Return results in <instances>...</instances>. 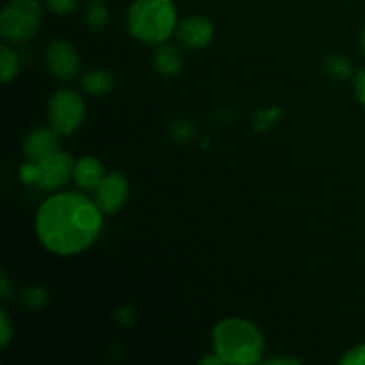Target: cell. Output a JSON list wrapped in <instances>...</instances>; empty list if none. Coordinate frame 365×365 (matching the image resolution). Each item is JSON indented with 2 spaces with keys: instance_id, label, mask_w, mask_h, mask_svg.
I'll use <instances>...</instances> for the list:
<instances>
[{
  "instance_id": "6da1fadb",
  "label": "cell",
  "mask_w": 365,
  "mask_h": 365,
  "mask_svg": "<svg viewBox=\"0 0 365 365\" xmlns=\"http://www.w3.org/2000/svg\"><path fill=\"white\" fill-rule=\"evenodd\" d=\"M102 210L84 195L61 192L41 203L36 214L39 241L56 255L86 252L102 230Z\"/></svg>"
},
{
  "instance_id": "7a4b0ae2",
  "label": "cell",
  "mask_w": 365,
  "mask_h": 365,
  "mask_svg": "<svg viewBox=\"0 0 365 365\" xmlns=\"http://www.w3.org/2000/svg\"><path fill=\"white\" fill-rule=\"evenodd\" d=\"M214 353L225 364L252 365L260 362L264 353L262 331L248 319L228 317L220 321L212 331Z\"/></svg>"
},
{
  "instance_id": "3957f363",
  "label": "cell",
  "mask_w": 365,
  "mask_h": 365,
  "mask_svg": "<svg viewBox=\"0 0 365 365\" xmlns=\"http://www.w3.org/2000/svg\"><path fill=\"white\" fill-rule=\"evenodd\" d=\"M175 25L177 9L171 0H135L128 11V31L146 45H163Z\"/></svg>"
},
{
  "instance_id": "277c9868",
  "label": "cell",
  "mask_w": 365,
  "mask_h": 365,
  "mask_svg": "<svg viewBox=\"0 0 365 365\" xmlns=\"http://www.w3.org/2000/svg\"><path fill=\"white\" fill-rule=\"evenodd\" d=\"M41 25V6L38 0H11L0 14V34L4 41L20 45L29 41Z\"/></svg>"
},
{
  "instance_id": "5b68a950",
  "label": "cell",
  "mask_w": 365,
  "mask_h": 365,
  "mask_svg": "<svg viewBox=\"0 0 365 365\" xmlns=\"http://www.w3.org/2000/svg\"><path fill=\"white\" fill-rule=\"evenodd\" d=\"M75 170L70 153L53 152L38 163H27L20 168V177L25 184L39 189H57L66 184Z\"/></svg>"
},
{
  "instance_id": "8992f818",
  "label": "cell",
  "mask_w": 365,
  "mask_h": 365,
  "mask_svg": "<svg viewBox=\"0 0 365 365\" xmlns=\"http://www.w3.org/2000/svg\"><path fill=\"white\" fill-rule=\"evenodd\" d=\"M86 106L81 95L70 89H63L57 91L56 95L50 98L48 103V120L50 127L61 135L73 134L78 127H81L82 120H84Z\"/></svg>"
},
{
  "instance_id": "52a82bcc",
  "label": "cell",
  "mask_w": 365,
  "mask_h": 365,
  "mask_svg": "<svg viewBox=\"0 0 365 365\" xmlns=\"http://www.w3.org/2000/svg\"><path fill=\"white\" fill-rule=\"evenodd\" d=\"M46 66L61 81H71L78 73L81 59L73 46L64 39H53L46 46Z\"/></svg>"
},
{
  "instance_id": "ba28073f",
  "label": "cell",
  "mask_w": 365,
  "mask_h": 365,
  "mask_svg": "<svg viewBox=\"0 0 365 365\" xmlns=\"http://www.w3.org/2000/svg\"><path fill=\"white\" fill-rule=\"evenodd\" d=\"M128 196L127 178L121 173H109L96 187V205L103 214H114L125 205Z\"/></svg>"
},
{
  "instance_id": "9c48e42d",
  "label": "cell",
  "mask_w": 365,
  "mask_h": 365,
  "mask_svg": "<svg viewBox=\"0 0 365 365\" xmlns=\"http://www.w3.org/2000/svg\"><path fill=\"white\" fill-rule=\"evenodd\" d=\"M59 139L53 128H34L24 141V153L29 163H38L50 153L57 152Z\"/></svg>"
},
{
  "instance_id": "30bf717a",
  "label": "cell",
  "mask_w": 365,
  "mask_h": 365,
  "mask_svg": "<svg viewBox=\"0 0 365 365\" xmlns=\"http://www.w3.org/2000/svg\"><path fill=\"white\" fill-rule=\"evenodd\" d=\"M214 34V25L205 16L185 18L178 27V39L189 48H203L210 43Z\"/></svg>"
},
{
  "instance_id": "8fae6325",
  "label": "cell",
  "mask_w": 365,
  "mask_h": 365,
  "mask_svg": "<svg viewBox=\"0 0 365 365\" xmlns=\"http://www.w3.org/2000/svg\"><path fill=\"white\" fill-rule=\"evenodd\" d=\"M106 171L102 163L95 157H82L78 163H75L73 178L78 187L82 189H96L102 184Z\"/></svg>"
},
{
  "instance_id": "7c38bea8",
  "label": "cell",
  "mask_w": 365,
  "mask_h": 365,
  "mask_svg": "<svg viewBox=\"0 0 365 365\" xmlns=\"http://www.w3.org/2000/svg\"><path fill=\"white\" fill-rule=\"evenodd\" d=\"M153 68L159 73L173 77L180 71L182 68V56L175 46L171 45H160L153 53Z\"/></svg>"
},
{
  "instance_id": "4fadbf2b",
  "label": "cell",
  "mask_w": 365,
  "mask_h": 365,
  "mask_svg": "<svg viewBox=\"0 0 365 365\" xmlns=\"http://www.w3.org/2000/svg\"><path fill=\"white\" fill-rule=\"evenodd\" d=\"M114 86V77L106 70H93L82 78V88L93 96H102L109 93Z\"/></svg>"
},
{
  "instance_id": "5bb4252c",
  "label": "cell",
  "mask_w": 365,
  "mask_h": 365,
  "mask_svg": "<svg viewBox=\"0 0 365 365\" xmlns=\"http://www.w3.org/2000/svg\"><path fill=\"white\" fill-rule=\"evenodd\" d=\"M20 71V59L16 53L7 46L0 48V77H2L4 84L13 81Z\"/></svg>"
},
{
  "instance_id": "9a60e30c",
  "label": "cell",
  "mask_w": 365,
  "mask_h": 365,
  "mask_svg": "<svg viewBox=\"0 0 365 365\" xmlns=\"http://www.w3.org/2000/svg\"><path fill=\"white\" fill-rule=\"evenodd\" d=\"M107 20H109V13H107V7L103 6L100 0H93L88 7V13H86V21L91 29H102L106 27Z\"/></svg>"
},
{
  "instance_id": "2e32d148",
  "label": "cell",
  "mask_w": 365,
  "mask_h": 365,
  "mask_svg": "<svg viewBox=\"0 0 365 365\" xmlns=\"http://www.w3.org/2000/svg\"><path fill=\"white\" fill-rule=\"evenodd\" d=\"M351 63L346 57H328L327 59V71L331 73L334 77L346 78L351 75Z\"/></svg>"
},
{
  "instance_id": "e0dca14e",
  "label": "cell",
  "mask_w": 365,
  "mask_h": 365,
  "mask_svg": "<svg viewBox=\"0 0 365 365\" xmlns=\"http://www.w3.org/2000/svg\"><path fill=\"white\" fill-rule=\"evenodd\" d=\"M21 299H24V303L29 309H41V307H45L46 302H48V294H46L45 289L31 287L29 291L24 292Z\"/></svg>"
},
{
  "instance_id": "ac0fdd59",
  "label": "cell",
  "mask_w": 365,
  "mask_h": 365,
  "mask_svg": "<svg viewBox=\"0 0 365 365\" xmlns=\"http://www.w3.org/2000/svg\"><path fill=\"white\" fill-rule=\"evenodd\" d=\"M46 6L50 11L57 14L73 13L78 7V0H46Z\"/></svg>"
},
{
  "instance_id": "d6986e66",
  "label": "cell",
  "mask_w": 365,
  "mask_h": 365,
  "mask_svg": "<svg viewBox=\"0 0 365 365\" xmlns=\"http://www.w3.org/2000/svg\"><path fill=\"white\" fill-rule=\"evenodd\" d=\"M341 364L365 365V344H360V346H356V348L349 349V351L341 359Z\"/></svg>"
},
{
  "instance_id": "ffe728a7",
  "label": "cell",
  "mask_w": 365,
  "mask_h": 365,
  "mask_svg": "<svg viewBox=\"0 0 365 365\" xmlns=\"http://www.w3.org/2000/svg\"><path fill=\"white\" fill-rule=\"evenodd\" d=\"M0 328H2V334H0V346L6 348V346L11 342V339H13V334H14L13 324H11V319L6 314V310L0 312Z\"/></svg>"
},
{
  "instance_id": "44dd1931",
  "label": "cell",
  "mask_w": 365,
  "mask_h": 365,
  "mask_svg": "<svg viewBox=\"0 0 365 365\" xmlns=\"http://www.w3.org/2000/svg\"><path fill=\"white\" fill-rule=\"evenodd\" d=\"M173 135L177 139H182V141H184V139H191L192 135L191 125H189L187 121H178V123L173 127Z\"/></svg>"
},
{
  "instance_id": "7402d4cb",
  "label": "cell",
  "mask_w": 365,
  "mask_h": 365,
  "mask_svg": "<svg viewBox=\"0 0 365 365\" xmlns=\"http://www.w3.org/2000/svg\"><path fill=\"white\" fill-rule=\"evenodd\" d=\"M355 91H356V98L360 100V103H364L365 106V70H360L359 75H356Z\"/></svg>"
},
{
  "instance_id": "603a6c76",
  "label": "cell",
  "mask_w": 365,
  "mask_h": 365,
  "mask_svg": "<svg viewBox=\"0 0 365 365\" xmlns=\"http://www.w3.org/2000/svg\"><path fill=\"white\" fill-rule=\"evenodd\" d=\"M116 319L121 324H132V321H134V310L130 307H121L116 312Z\"/></svg>"
},
{
  "instance_id": "cb8c5ba5",
  "label": "cell",
  "mask_w": 365,
  "mask_h": 365,
  "mask_svg": "<svg viewBox=\"0 0 365 365\" xmlns=\"http://www.w3.org/2000/svg\"><path fill=\"white\" fill-rule=\"evenodd\" d=\"M0 285H2V299H7L11 296V284L9 278L6 277V273L0 274Z\"/></svg>"
},
{
  "instance_id": "d4e9b609",
  "label": "cell",
  "mask_w": 365,
  "mask_h": 365,
  "mask_svg": "<svg viewBox=\"0 0 365 365\" xmlns=\"http://www.w3.org/2000/svg\"><path fill=\"white\" fill-rule=\"evenodd\" d=\"M266 364H269V365H299L302 362H299V360H296V359H273V360H267Z\"/></svg>"
},
{
  "instance_id": "484cf974",
  "label": "cell",
  "mask_w": 365,
  "mask_h": 365,
  "mask_svg": "<svg viewBox=\"0 0 365 365\" xmlns=\"http://www.w3.org/2000/svg\"><path fill=\"white\" fill-rule=\"evenodd\" d=\"M202 364L203 365H220V364H225L223 359H221L220 355H210V356H205V359H202Z\"/></svg>"
},
{
  "instance_id": "4316f807",
  "label": "cell",
  "mask_w": 365,
  "mask_h": 365,
  "mask_svg": "<svg viewBox=\"0 0 365 365\" xmlns=\"http://www.w3.org/2000/svg\"><path fill=\"white\" fill-rule=\"evenodd\" d=\"M360 45H362V50H364V53H365V27H364V31H362V36H360Z\"/></svg>"
}]
</instances>
